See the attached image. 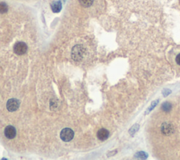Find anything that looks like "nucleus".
<instances>
[{"instance_id": "1", "label": "nucleus", "mask_w": 180, "mask_h": 160, "mask_svg": "<svg viewBox=\"0 0 180 160\" xmlns=\"http://www.w3.org/2000/svg\"><path fill=\"white\" fill-rule=\"evenodd\" d=\"M85 49L81 44H77L75 45L74 47L72 49L71 52V56L73 60L76 61H81L83 59L84 55H85Z\"/></svg>"}, {"instance_id": "14", "label": "nucleus", "mask_w": 180, "mask_h": 160, "mask_svg": "<svg viewBox=\"0 0 180 160\" xmlns=\"http://www.w3.org/2000/svg\"><path fill=\"white\" fill-rule=\"evenodd\" d=\"M171 93V91L170 90H167L166 89L165 90L163 91V94H164V96H167V95H168L170 94V93Z\"/></svg>"}, {"instance_id": "9", "label": "nucleus", "mask_w": 180, "mask_h": 160, "mask_svg": "<svg viewBox=\"0 0 180 160\" xmlns=\"http://www.w3.org/2000/svg\"><path fill=\"white\" fill-rule=\"evenodd\" d=\"M172 104L171 103L168 102H164L163 104H162V109L164 111V112H170V110L172 109Z\"/></svg>"}, {"instance_id": "4", "label": "nucleus", "mask_w": 180, "mask_h": 160, "mask_svg": "<svg viewBox=\"0 0 180 160\" xmlns=\"http://www.w3.org/2000/svg\"><path fill=\"white\" fill-rule=\"evenodd\" d=\"M20 106V102L18 99H10L7 103V108L9 112H15Z\"/></svg>"}, {"instance_id": "10", "label": "nucleus", "mask_w": 180, "mask_h": 160, "mask_svg": "<svg viewBox=\"0 0 180 160\" xmlns=\"http://www.w3.org/2000/svg\"><path fill=\"white\" fill-rule=\"evenodd\" d=\"M80 4L84 7H89L93 4L94 0H79Z\"/></svg>"}, {"instance_id": "8", "label": "nucleus", "mask_w": 180, "mask_h": 160, "mask_svg": "<svg viewBox=\"0 0 180 160\" xmlns=\"http://www.w3.org/2000/svg\"><path fill=\"white\" fill-rule=\"evenodd\" d=\"M51 7H52L53 12L58 13L61 10L62 5H61V3H60V1H54V2H53L52 4Z\"/></svg>"}, {"instance_id": "12", "label": "nucleus", "mask_w": 180, "mask_h": 160, "mask_svg": "<svg viewBox=\"0 0 180 160\" xmlns=\"http://www.w3.org/2000/svg\"><path fill=\"white\" fill-rule=\"evenodd\" d=\"M7 10H8L7 5L5 3L1 2V4H0V11H1V13H6L7 11Z\"/></svg>"}, {"instance_id": "3", "label": "nucleus", "mask_w": 180, "mask_h": 160, "mask_svg": "<svg viewBox=\"0 0 180 160\" xmlns=\"http://www.w3.org/2000/svg\"><path fill=\"white\" fill-rule=\"evenodd\" d=\"M27 50H28V47H27L25 42H17L13 47V51L18 55L24 54L27 52Z\"/></svg>"}, {"instance_id": "2", "label": "nucleus", "mask_w": 180, "mask_h": 160, "mask_svg": "<svg viewBox=\"0 0 180 160\" xmlns=\"http://www.w3.org/2000/svg\"><path fill=\"white\" fill-rule=\"evenodd\" d=\"M60 136L63 141L69 142L74 138V132L70 128H63L60 132Z\"/></svg>"}, {"instance_id": "5", "label": "nucleus", "mask_w": 180, "mask_h": 160, "mask_svg": "<svg viewBox=\"0 0 180 160\" xmlns=\"http://www.w3.org/2000/svg\"><path fill=\"white\" fill-rule=\"evenodd\" d=\"M4 135L8 139H13L16 136V130L12 126H8L4 129Z\"/></svg>"}, {"instance_id": "15", "label": "nucleus", "mask_w": 180, "mask_h": 160, "mask_svg": "<svg viewBox=\"0 0 180 160\" xmlns=\"http://www.w3.org/2000/svg\"><path fill=\"white\" fill-rule=\"evenodd\" d=\"M176 62H177L178 65L180 66V54H178L177 57H176Z\"/></svg>"}, {"instance_id": "7", "label": "nucleus", "mask_w": 180, "mask_h": 160, "mask_svg": "<svg viewBox=\"0 0 180 160\" xmlns=\"http://www.w3.org/2000/svg\"><path fill=\"white\" fill-rule=\"evenodd\" d=\"M109 137V131L105 128H101L97 132V138L98 139L101 140V141H104L107 140L108 138Z\"/></svg>"}, {"instance_id": "6", "label": "nucleus", "mask_w": 180, "mask_h": 160, "mask_svg": "<svg viewBox=\"0 0 180 160\" xmlns=\"http://www.w3.org/2000/svg\"><path fill=\"white\" fill-rule=\"evenodd\" d=\"M174 127L172 124L169 123H164L161 126V131L165 136H170L174 133Z\"/></svg>"}, {"instance_id": "13", "label": "nucleus", "mask_w": 180, "mask_h": 160, "mask_svg": "<svg viewBox=\"0 0 180 160\" xmlns=\"http://www.w3.org/2000/svg\"><path fill=\"white\" fill-rule=\"evenodd\" d=\"M158 103V100H156V101H155V102H153L151 104V105H150V108H148V111H147V113H148V112H150V111H151L154 108V107H155L156 106V104H157Z\"/></svg>"}, {"instance_id": "11", "label": "nucleus", "mask_w": 180, "mask_h": 160, "mask_svg": "<svg viewBox=\"0 0 180 160\" xmlns=\"http://www.w3.org/2000/svg\"><path fill=\"white\" fill-rule=\"evenodd\" d=\"M147 156V154L144 153V152H139V153H136L134 157L136 158H139V159H146Z\"/></svg>"}]
</instances>
